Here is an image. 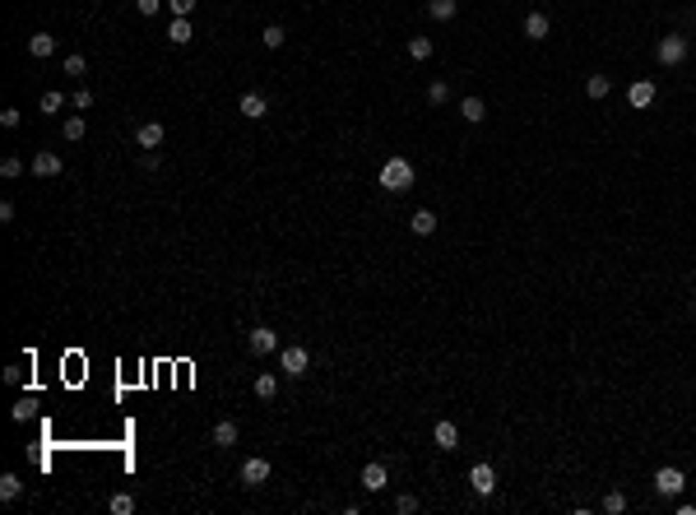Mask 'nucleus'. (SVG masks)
<instances>
[{"mask_svg":"<svg viewBox=\"0 0 696 515\" xmlns=\"http://www.w3.org/2000/svg\"><path fill=\"white\" fill-rule=\"evenodd\" d=\"M158 5H163V0H135V10H140L144 19H149V14H158Z\"/></svg>","mask_w":696,"mask_h":515,"instance_id":"obj_38","label":"nucleus"},{"mask_svg":"<svg viewBox=\"0 0 696 515\" xmlns=\"http://www.w3.org/2000/svg\"><path fill=\"white\" fill-rule=\"evenodd\" d=\"M274 348H279V335L269 330V325H255L251 330V353L255 358H265V353H274Z\"/></svg>","mask_w":696,"mask_h":515,"instance_id":"obj_6","label":"nucleus"},{"mask_svg":"<svg viewBox=\"0 0 696 515\" xmlns=\"http://www.w3.org/2000/svg\"><path fill=\"white\" fill-rule=\"evenodd\" d=\"M279 362H283V371H288V376H307L311 353H307V348H298V344H288V348H279Z\"/></svg>","mask_w":696,"mask_h":515,"instance_id":"obj_3","label":"nucleus"},{"mask_svg":"<svg viewBox=\"0 0 696 515\" xmlns=\"http://www.w3.org/2000/svg\"><path fill=\"white\" fill-rule=\"evenodd\" d=\"M604 511H608V515L627 511V492H608V497H604Z\"/></svg>","mask_w":696,"mask_h":515,"instance_id":"obj_30","label":"nucleus"},{"mask_svg":"<svg viewBox=\"0 0 696 515\" xmlns=\"http://www.w3.org/2000/svg\"><path fill=\"white\" fill-rule=\"evenodd\" d=\"M525 37H530V42H543V37H548V14L534 10L530 19H525Z\"/></svg>","mask_w":696,"mask_h":515,"instance_id":"obj_17","label":"nucleus"},{"mask_svg":"<svg viewBox=\"0 0 696 515\" xmlns=\"http://www.w3.org/2000/svg\"><path fill=\"white\" fill-rule=\"evenodd\" d=\"M432 437H436V446H441V450H455V446H460V427H455V423H436V427H432Z\"/></svg>","mask_w":696,"mask_h":515,"instance_id":"obj_14","label":"nucleus"},{"mask_svg":"<svg viewBox=\"0 0 696 515\" xmlns=\"http://www.w3.org/2000/svg\"><path fill=\"white\" fill-rule=\"evenodd\" d=\"M427 102H432V107H441V102H451V89H446L441 79H432V84H427Z\"/></svg>","mask_w":696,"mask_h":515,"instance_id":"obj_25","label":"nucleus"},{"mask_svg":"<svg viewBox=\"0 0 696 515\" xmlns=\"http://www.w3.org/2000/svg\"><path fill=\"white\" fill-rule=\"evenodd\" d=\"M409 228H413L418 237H432V232H436V213H432V209H418V213L409 218Z\"/></svg>","mask_w":696,"mask_h":515,"instance_id":"obj_18","label":"nucleus"},{"mask_svg":"<svg viewBox=\"0 0 696 515\" xmlns=\"http://www.w3.org/2000/svg\"><path fill=\"white\" fill-rule=\"evenodd\" d=\"M190 37H195V28H190V19H172V23H167V42H172V46H186Z\"/></svg>","mask_w":696,"mask_h":515,"instance_id":"obj_15","label":"nucleus"},{"mask_svg":"<svg viewBox=\"0 0 696 515\" xmlns=\"http://www.w3.org/2000/svg\"><path fill=\"white\" fill-rule=\"evenodd\" d=\"M237 112H242V116H251V121H260V116L269 112V102L260 98V93H242V102H237Z\"/></svg>","mask_w":696,"mask_h":515,"instance_id":"obj_11","label":"nucleus"},{"mask_svg":"<svg viewBox=\"0 0 696 515\" xmlns=\"http://www.w3.org/2000/svg\"><path fill=\"white\" fill-rule=\"evenodd\" d=\"M274 395H279V376L260 371V376H255V399H274Z\"/></svg>","mask_w":696,"mask_h":515,"instance_id":"obj_21","label":"nucleus"},{"mask_svg":"<svg viewBox=\"0 0 696 515\" xmlns=\"http://www.w3.org/2000/svg\"><path fill=\"white\" fill-rule=\"evenodd\" d=\"M260 42H265V46H269V51H279V46H283V42H288V33H283V23H269L265 33H260Z\"/></svg>","mask_w":696,"mask_h":515,"instance_id":"obj_24","label":"nucleus"},{"mask_svg":"<svg viewBox=\"0 0 696 515\" xmlns=\"http://www.w3.org/2000/svg\"><path fill=\"white\" fill-rule=\"evenodd\" d=\"M409 56L413 61H427L432 56V37H409Z\"/></svg>","mask_w":696,"mask_h":515,"instance_id":"obj_27","label":"nucleus"},{"mask_svg":"<svg viewBox=\"0 0 696 515\" xmlns=\"http://www.w3.org/2000/svg\"><path fill=\"white\" fill-rule=\"evenodd\" d=\"M167 10H172V19H190V10H195V0H167Z\"/></svg>","mask_w":696,"mask_h":515,"instance_id":"obj_32","label":"nucleus"},{"mask_svg":"<svg viewBox=\"0 0 696 515\" xmlns=\"http://www.w3.org/2000/svg\"><path fill=\"white\" fill-rule=\"evenodd\" d=\"M469 483H474L478 497H492V492H497V473H492V464H474V469H469Z\"/></svg>","mask_w":696,"mask_h":515,"instance_id":"obj_5","label":"nucleus"},{"mask_svg":"<svg viewBox=\"0 0 696 515\" xmlns=\"http://www.w3.org/2000/svg\"><path fill=\"white\" fill-rule=\"evenodd\" d=\"M395 511L399 515H413V511H418V497H413V492H399L395 497Z\"/></svg>","mask_w":696,"mask_h":515,"instance_id":"obj_31","label":"nucleus"},{"mask_svg":"<svg viewBox=\"0 0 696 515\" xmlns=\"http://www.w3.org/2000/svg\"><path fill=\"white\" fill-rule=\"evenodd\" d=\"M608 89H613V79H608V75H590V79H585V93H590L594 102L608 98Z\"/></svg>","mask_w":696,"mask_h":515,"instance_id":"obj_23","label":"nucleus"},{"mask_svg":"<svg viewBox=\"0 0 696 515\" xmlns=\"http://www.w3.org/2000/svg\"><path fill=\"white\" fill-rule=\"evenodd\" d=\"M683 488H687V478H683L678 469H668V464H664V469L654 473V492H659V497H678Z\"/></svg>","mask_w":696,"mask_h":515,"instance_id":"obj_4","label":"nucleus"},{"mask_svg":"<svg viewBox=\"0 0 696 515\" xmlns=\"http://www.w3.org/2000/svg\"><path fill=\"white\" fill-rule=\"evenodd\" d=\"M455 10H460V0H427V14H432L436 23L455 19Z\"/></svg>","mask_w":696,"mask_h":515,"instance_id":"obj_19","label":"nucleus"},{"mask_svg":"<svg viewBox=\"0 0 696 515\" xmlns=\"http://www.w3.org/2000/svg\"><path fill=\"white\" fill-rule=\"evenodd\" d=\"M627 102H631V107H650V102H654V84H650V79H636L631 93H627Z\"/></svg>","mask_w":696,"mask_h":515,"instance_id":"obj_12","label":"nucleus"},{"mask_svg":"<svg viewBox=\"0 0 696 515\" xmlns=\"http://www.w3.org/2000/svg\"><path fill=\"white\" fill-rule=\"evenodd\" d=\"M163 125H158V121H144L140 125V130H135V144H140V149H158V144H163Z\"/></svg>","mask_w":696,"mask_h":515,"instance_id":"obj_9","label":"nucleus"},{"mask_svg":"<svg viewBox=\"0 0 696 515\" xmlns=\"http://www.w3.org/2000/svg\"><path fill=\"white\" fill-rule=\"evenodd\" d=\"M28 56H33V61L56 56V37L51 33H33V37H28Z\"/></svg>","mask_w":696,"mask_h":515,"instance_id":"obj_10","label":"nucleus"},{"mask_svg":"<svg viewBox=\"0 0 696 515\" xmlns=\"http://www.w3.org/2000/svg\"><path fill=\"white\" fill-rule=\"evenodd\" d=\"M381 186L395 191V195L413 191V163H409V158H386V168H381Z\"/></svg>","mask_w":696,"mask_h":515,"instance_id":"obj_1","label":"nucleus"},{"mask_svg":"<svg viewBox=\"0 0 696 515\" xmlns=\"http://www.w3.org/2000/svg\"><path fill=\"white\" fill-rule=\"evenodd\" d=\"M654 56H659V66H683L687 61V37H678V33L659 37V42H654Z\"/></svg>","mask_w":696,"mask_h":515,"instance_id":"obj_2","label":"nucleus"},{"mask_svg":"<svg viewBox=\"0 0 696 515\" xmlns=\"http://www.w3.org/2000/svg\"><path fill=\"white\" fill-rule=\"evenodd\" d=\"M70 107H75V112H89V107H93V93H89V89H79L75 98H70Z\"/></svg>","mask_w":696,"mask_h":515,"instance_id":"obj_34","label":"nucleus"},{"mask_svg":"<svg viewBox=\"0 0 696 515\" xmlns=\"http://www.w3.org/2000/svg\"><path fill=\"white\" fill-rule=\"evenodd\" d=\"M61 130H66V139L75 144V139H84V130H89V125H84V116H66V125H61Z\"/></svg>","mask_w":696,"mask_h":515,"instance_id":"obj_26","label":"nucleus"},{"mask_svg":"<svg viewBox=\"0 0 696 515\" xmlns=\"http://www.w3.org/2000/svg\"><path fill=\"white\" fill-rule=\"evenodd\" d=\"M19 121H23V112H19V107H5V112H0V125H10V130H14Z\"/></svg>","mask_w":696,"mask_h":515,"instance_id":"obj_35","label":"nucleus"},{"mask_svg":"<svg viewBox=\"0 0 696 515\" xmlns=\"http://www.w3.org/2000/svg\"><path fill=\"white\" fill-rule=\"evenodd\" d=\"M265 478H269V459L251 455V459H246V464H242V483H246V488H260V483H265Z\"/></svg>","mask_w":696,"mask_h":515,"instance_id":"obj_8","label":"nucleus"},{"mask_svg":"<svg viewBox=\"0 0 696 515\" xmlns=\"http://www.w3.org/2000/svg\"><path fill=\"white\" fill-rule=\"evenodd\" d=\"M111 515H135V497H130V492L111 497Z\"/></svg>","mask_w":696,"mask_h":515,"instance_id":"obj_29","label":"nucleus"},{"mask_svg":"<svg viewBox=\"0 0 696 515\" xmlns=\"http://www.w3.org/2000/svg\"><path fill=\"white\" fill-rule=\"evenodd\" d=\"M460 116H464V121H469V125H478V121H483V116H487L483 98H464V102H460Z\"/></svg>","mask_w":696,"mask_h":515,"instance_id":"obj_20","label":"nucleus"},{"mask_svg":"<svg viewBox=\"0 0 696 515\" xmlns=\"http://www.w3.org/2000/svg\"><path fill=\"white\" fill-rule=\"evenodd\" d=\"M66 107V93H42V112H61Z\"/></svg>","mask_w":696,"mask_h":515,"instance_id":"obj_33","label":"nucleus"},{"mask_svg":"<svg viewBox=\"0 0 696 515\" xmlns=\"http://www.w3.org/2000/svg\"><path fill=\"white\" fill-rule=\"evenodd\" d=\"M28 414H33V404H28V399H23V404H14V409H10V418H14V423H28Z\"/></svg>","mask_w":696,"mask_h":515,"instance_id":"obj_37","label":"nucleus"},{"mask_svg":"<svg viewBox=\"0 0 696 515\" xmlns=\"http://www.w3.org/2000/svg\"><path fill=\"white\" fill-rule=\"evenodd\" d=\"M214 446H237V423H232V418H223V423H214Z\"/></svg>","mask_w":696,"mask_h":515,"instance_id":"obj_16","label":"nucleus"},{"mask_svg":"<svg viewBox=\"0 0 696 515\" xmlns=\"http://www.w3.org/2000/svg\"><path fill=\"white\" fill-rule=\"evenodd\" d=\"M33 172H37V177H61V172H66V163H61V154L42 149V154H33Z\"/></svg>","mask_w":696,"mask_h":515,"instance_id":"obj_7","label":"nucleus"},{"mask_svg":"<svg viewBox=\"0 0 696 515\" xmlns=\"http://www.w3.org/2000/svg\"><path fill=\"white\" fill-rule=\"evenodd\" d=\"M386 483H390L386 464H367V469H362V488H367V492H381Z\"/></svg>","mask_w":696,"mask_h":515,"instance_id":"obj_13","label":"nucleus"},{"mask_svg":"<svg viewBox=\"0 0 696 515\" xmlns=\"http://www.w3.org/2000/svg\"><path fill=\"white\" fill-rule=\"evenodd\" d=\"M0 177H5V181H14V177H23V158H5V163H0Z\"/></svg>","mask_w":696,"mask_h":515,"instance_id":"obj_28","label":"nucleus"},{"mask_svg":"<svg viewBox=\"0 0 696 515\" xmlns=\"http://www.w3.org/2000/svg\"><path fill=\"white\" fill-rule=\"evenodd\" d=\"M0 497H5V502H19L23 497V478L19 473H5V478H0Z\"/></svg>","mask_w":696,"mask_h":515,"instance_id":"obj_22","label":"nucleus"},{"mask_svg":"<svg viewBox=\"0 0 696 515\" xmlns=\"http://www.w3.org/2000/svg\"><path fill=\"white\" fill-rule=\"evenodd\" d=\"M84 70H89V61H84V56H66V75H84Z\"/></svg>","mask_w":696,"mask_h":515,"instance_id":"obj_36","label":"nucleus"}]
</instances>
